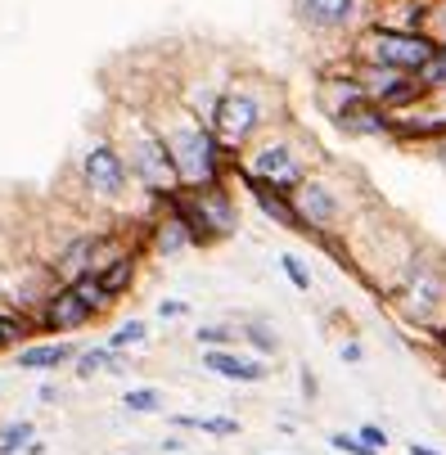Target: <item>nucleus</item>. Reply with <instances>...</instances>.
<instances>
[{
    "label": "nucleus",
    "mask_w": 446,
    "mask_h": 455,
    "mask_svg": "<svg viewBox=\"0 0 446 455\" xmlns=\"http://www.w3.org/2000/svg\"><path fill=\"white\" fill-rule=\"evenodd\" d=\"M158 136L171 154V167L180 176V189H203V185H217L226 180V172L239 163L235 154L221 149V140L212 136V126L199 117V113H189L185 104H171L158 113Z\"/></svg>",
    "instance_id": "1"
},
{
    "label": "nucleus",
    "mask_w": 446,
    "mask_h": 455,
    "mask_svg": "<svg viewBox=\"0 0 446 455\" xmlns=\"http://www.w3.org/2000/svg\"><path fill=\"white\" fill-rule=\"evenodd\" d=\"M113 140H117L126 167H131V180L149 194L154 204H158V199H171V194L180 189V176H176V167H171V154H167L158 126H154L149 117H126V122L117 126Z\"/></svg>",
    "instance_id": "2"
},
{
    "label": "nucleus",
    "mask_w": 446,
    "mask_h": 455,
    "mask_svg": "<svg viewBox=\"0 0 446 455\" xmlns=\"http://www.w3.org/2000/svg\"><path fill=\"white\" fill-rule=\"evenodd\" d=\"M163 204L185 221L195 248H212V243H221L239 230V208H235V194L226 189V180L203 185V189H176Z\"/></svg>",
    "instance_id": "3"
},
{
    "label": "nucleus",
    "mask_w": 446,
    "mask_h": 455,
    "mask_svg": "<svg viewBox=\"0 0 446 455\" xmlns=\"http://www.w3.org/2000/svg\"><path fill=\"white\" fill-rule=\"evenodd\" d=\"M267 122H271V104L258 86H248V82H230L217 100V113H212V136L221 140L226 154H243L252 140H258L267 132Z\"/></svg>",
    "instance_id": "4"
},
{
    "label": "nucleus",
    "mask_w": 446,
    "mask_h": 455,
    "mask_svg": "<svg viewBox=\"0 0 446 455\" xmlns=\"http://www.w3.org/2000/svg\"><path fill=\"white\" fill-rule=\"evenodd\" d=\"M433 41L424 32H402V28H384V23H365L356 36V63H378V68H393L415 77L424 63L433 59Z\"/></svg>",
    "instance_id": "5"
},
{
    "label": "nucleus",
    "mask_w": 446,
    "mask_h": 455,
    "mask_svg": "<svg viewBox=\"0 0 446 455\" xmlns=\"http://www.w3.org/2000/svg\"><path fill=\"white\" fill-rule=\"evenodd\" d=\"M307 163H311V158H302V149H298L289 136H258V140L239 154L235 172H239V176H252V180H267V185H275V189H284V194H293V189L311 176Z\"/></svg>",
    "instance_id": "6"
},
{
    "label": "nucleus",
    "mask_w": 446,
    "mask_h": 455,
    "mask_svg": "<svg viewBox=\"0 0 446 455\" xmlns=\"http://www.w3.org/2000/svg\"><path fill=\"white\" fill-rule=\"evenodd\" d=\"M393 298H397V311L410 320V324H437L442 307H446V271L428 257H406V267L393 284Z\"/></svg>",
    "instance_id": "7"
},
{
    "label": "nucleus",
    "mask_w": 446,
    "mask_h": 455,
    "mask_svg": "<svg viewBox=\"0 0 446 455\" xmlns=\"http://www.w3.org/2000/svg\"><path fill=\"white\" fill-rule=\"evenodd\" d=\"M82 185H86V194H95L100 204H117L122 194L131 189V167H126V158H122V149H117L113 136L108 140H95L86 149V158H82Z\"/></svg>",
    "instance_id": "8"
},
{
    "label": "nucleus",
    "mask_w": 446,
    "mask_h": 455,
    "mask_svg": "<svg viewBox=\"0 0 446 455\" xmlns=\"http://www.w3.org/2000/svg\"><path fill=\"white\" fill-rule=\"evenodd\" d=\"M289 199H293V212L302 221V235H311V239L334 235V226L343 221V199L325 176H307Z\"/></svg>",
    "instance_id": "9"
},
{
    "label": "nucleus",
    "mask_w": 446,
    "mask_h": 455,
    "mask_svg": "<svg viewBox=\"0 0 446 455\" xmlns=\"http://www.w3.org/2000/svg\"><path fill=\"white\" fill-rule=\"evenodd\" d=\"M293 14L307 32H352V28H365V0H293Z\"/></svg>",
    "instance_id": "10"
},
{
    "label": "nucleus",
    "mask_w": 446,
    "mask_h": 455,
    "mask_svg": "<svg viewBox=\"0 0 446 455\" xmlns=\"http://www.w3.org/2000/svg\"><path fill=\"white\" fill-rule=\"evenodd\" d=\"M91 320H95V311L86 307V298L73 284H59L50 293V302L41 307V330H50V334H73V330H82V324H91Z\"/></svg>",
    "instance_id": "11"
},
{
    "label": "nucleus",
    "mask_w": 446,
    "mask_h": 455,
    "mask_svg": "<svg viewBox=\"0 0 446 455\" xmlns=\"http://www.w3.org/2000/svg\"><path fill=\"white\" fill-rule=\"evenodd\" d=\"M393 113L374 100H361L356 108H347L343 117H334V126L343 136H361V140H393Z\"/></svg>",
    "instance_id": "12"
},
{
    "label": "nucleus",
    "mask_w": 446,
    "mask_h": 455,
    "mask_svg": "<svg viewBox=\"0 0 446 455\" xmlns=\"http://www.w3.org/2000/svg\"><path fill=\"white\" fill-rule=\"evenodd\" d=\"M203 370L226 379V383H262L267 379V361L262 356H243L235 347H217V352H203Z\"/></svg>",
    "instance_id": "13"
},
{
    "label": "nucleus",
    "mask_w": 446,
    "mask_h": 455,
    "mask_svg": "<svg viewBox=\"0 0 446 455\" xmlns=\"http://www.w3.org/2000/svg\"><path fill=\"white\" fill-rule=\"evenodd\" d=\"M243 180V189L252 194V204H258L275 226H284V230H298L302 235V221H298V212H293V199L284 189H275V185H267V180H252V176H239Z\"/></svg>",
    "instance_id": "14"
},
{
    "label": "nucleus",
    "mask_w": 446,
    "mask_h": 455,
    "mask_svg": "<svg viewBox=\"0 0 446 455\" xmlns=\"http://www.w3.org/2000/svg\"><path fill=\"white\" fill-rule=\"evenodd\" d=\"M77 352H82V347H73V343H28V347H19L14 361H19V370L50 374V370H59V365H73Z\"/></svg>",
    "instance_id": "15"
},
{
    "label": "nucleus",
    "mask_w": 446,
    "mask_h": 455,
    "mask_svg": "<svg viewBox=\"0 0 446 455\" xmlns=\"http://www.w3.org/2000/svg\"><path fill=\"white\" fill-rule=\"evenodd\" d=\"M361 100H370V95L361 91V82H356V77H330V82L321 86V104H325L330 122H334V117H343L347 108H356Z\"/></svg>",
    "instance_id": "16"
},
{
    "label": "nucleus",
    "mask_w": 446,
    "mask_h": 455,
    "mask_svg": "<svg viewBox=\"0 0 446 455\" xmlns=\"http://www.w3.org/2000/svg\"><path fill=\"white\" fill-rule=\"evenodd\" d=\"M180 433H208V437H239V419L235 415H171L167 419Z\"/></svg>",
    "instance_id": "17"
},
{
    "label": "nucleus",
    "mask_w": 446,
    "mask_h": 455,
    "mask_svg": "<svg viewBox=\"0 0 446 455\" xmlns=\"http://www.w3.org/2000/svg\"><path fill=\"white\" fill-rule=\"evenodd\" d=\"M122 356H126V352H113L108 343H100V347H82L77 361H73V374H77V379H95V374L122 370V365H126Z\"/></svg>",
    "instance_id": "18"
},
{
    "label": "nucleus",
    "mask_w": 446,
    "mask_h": 455,
    "mask_svg": "<svg viewBox=\"0 0 446 455\" xmlns=\"http://www.w3.org/2000/svg\"><path fill=\"white\" fill-rule=\"evenodd\" d=\"M136 271H140V252L126 248L100 280H104V289H108L113 298H126V293H131V284H136Z\"/></svg>",
    "instance_id": "19"
},
{
    "label": "nucleus",
    "mask_w": 446,
    "mask_h": 455,
    "mask_svg": "<svg viewBox=\"0 0 446 455\" xmlns=\"http://www.w3.org/2000/svg\"><path fill=\"white\" fill-rule=\"evenodd\" d=\"M239 339H243L252 352H258L262 361H267V356H280V334L271 330L267 320H248V324H239Z\"/></svg>",
    "instance_id": "20"
},
{
    "label": "nucleus",
    "mask_w": 446,
    "mask_h": 455,
    "mask_svg": "<svg viewBox=\"0 0 446 455\" xmlns=\"http://www.w3.org/2000/svg\"><path fill=\"white\" fill-rule=\"evenodd\" d=\"M415 82H419L428 95H446V45H437V50H433V59L415 73Z\"/></svg>",
    "instance_id": "21"
},
{
    "label": "nucleus",
    "mask_w": 446,
    "mask_h": 455,
    "mask_svg": "<svg viewBox=\"0 0 446 455\" xmlns=\"http://www.w3.org/2000/svg\"><path fill=\"white\" fill-rule=\"evenodd\" d=\"M36 437V428L28 419H10V424H0V455H19L28 451V442Z\"/></svg>",
    "instance_id": "22"
},
{
    "label": "nucleus",
    "mask_w": 446,
    "mask_h": 455,
    "mask_svg": "<svg viewBox=\"0 0 446 455\" xmlns=\"http://www.w3.org/2000/svg\"><path fill=\"white\" fill-rule=\"evenodd\" d=\"M145 339H149V324H145V320H126V324H117L104 343H108L113 352H131V347H140Z\"/></svg>",
    "instance_id": "23"
},
{
    "label": "nucleus",
    "mask_w": 446,
    "mask_h": 455,
    "mask_svg": "<svg viewBox=\"0 0 446 455\" xmlns=\"http://www.w3.org/2000/svg\"><path fill=\"white\" fill-rule=\"evenodd\" d=\"M195 343H199L203 352L235 347V343H239V330H235V324H199V330H195Z\"/></svg>",
    "instance_id": "24"
},
{
    "label": "nucleus",
    "mask_w": 446,
    "mask_h": 455,
    "mask_svg": "<svg viewBox=\"0 0 446 455\" xmlns=\"http://www.w3.org/2000/svg\"><path fill=\"white\" fill-rule=\"evenodd\" d=\"M122 406L131 415H158L163 411V393L158 387H131V393H122Z\"/></svg>",
    "instance_id": "25"
},
{
    "label": "nucleus",
    "mask_w": 446,
    "mask_h": 455,
    "mask_svg": "<svg viewBox=\"0 0 446 455\" xmlns=\"http://www.w3.org/2000/svg\"><path fill=\"white\" fill-rule=\"evenodd\" d=\"M280 271H284V280H289V284H293L298 293H307V289H311V271L302 267V257L284 252V257H280Z\"/></svg>",
    "instance_id": "26"
},
{
    "label": "nucleus",
    "mask_w": 446,
    "mask_h": 455,
    "mask_svg": "<svg viewBox=\"0 0 446 455\" xmlns=\"http://www.w3.org/2000/svg\"><path fill=\"white\" fill-rule=\"evenodd\" d=\"M325 442H330V446H334L338 455H378L374 446H365V442H361L356 433H343V428H338V433H330Z\"/></svg>",
    "instance_id": "27"
},
{
    "label": "nucleus",
    "mask_w": 446,
    "mask_h": 455,
    "mask_svg": "<svg viewBox=\"0 0 446 455\" xmlns=\"http://www.w3.org/2000/svg\"><path fill=\"white\" fill-rule=\"evenodd\" d=\"M356 437H361L365 446H374L378 455L388 451V428H378V424H361V428H356Z\"/></svg>",
    "instance_id": "28"
},
{
    "label": "nucleus",
    "mask_w": 446,
    "mask_h": 455,
    "mask_svg": "<svg viewBox=\"0 0 446 455\" xmlns=\"http://www.w3.org/2000/svg\"><path fill=\"white\" fill-rule=\"evenodd\" d=\"M180 315H189V302H180V298H163L158 302V320H180Z\"/></svg>",
    "instance_id": "29"
},
{
    "label": "nucleus",
    "mask_w": 446,
    "mask_h": 455,
    "mask_svg": "<svg viewBox=\"0 0 446 455\" xmlns=\"http://www.w3.org/2000/svg\"><path fill=\"white\" fill-rule=\"evenodd\" d=\"M298 387H302V397H307V402H315V397H321V383H315V374H311V370H302Z\"/></svg>",
    "instance_id": "30"
},
{
    "label": "nucleus",
    "mask_w": 446,
    "mask_h": 455,
    "mask_svg": "<svg viewBox=\"0 0 446 455\" xmlns=\"http://www.w3.org/2000/svg\"><path fill=\"white\" fill-rule=\"evenodd\" d=\"M338 361H347V365H361V361H365V347H361V343H343V347H338Z\"/></svg>",
    "instance_id": "31"
},
{
    "label": "nucleus",
    "mask_w": 446,
    "mask_h": 455,
    "mask_svg": "<svg viewBox=\"0 0 446 455\" xmlns=\"http://www.w3.org/2000/svg\"><path fill=\"white\" fill-rule=\"evenodd\" d=\"M406 455H446V451H437V446H428V442H410Z\"/></svg>",
    "instance_id": "32"
},
{
    "label": "nucleus",
    "mask_w": 446,
    "mask_h": 455,
    "mask_svg": "<svg viewBox=\"0 0 446 455\" xmlns=\"http://www.w3.org/2000/svg\"><path fill=\"white\" fill-rule=\"evenodd\" d=\"M158 451H167V455H176V451H185V442H180V437H167V442H163Z\"/></svg>",
    "instance_id": "33"
},
{
    "label": "nucleus",
    "mask_w": 446,
    "mask_h": 455,
    "mask_svg": "<svg viewBox=\"0 0 446 455\" xmlns=\"http://www.w3.org/2000/svg\"><path fill=\"white\" fill-rule=\"evenodd\" d=\"M23 455H45V442H41V437H32V442H28V451H23Z\"/></svg>",
    "instance_id": "34"
},
{
    "label": "nucleus",
    "mask_w": 446,
    "mask_h": 455,
    "mask_svg": "<svg viewBox=\"0 0 446 455\" xmlns=\"http://www.w3.org/2000/svg\"><path fill=\"white\" fill-rule=\"evenodd\" d=\"M10 293H5V280H0V311H10V302H5Z\"/></svg>",
    "instance_id": "35"
},
{
    "label": "nucleus",
    "mask_w": 446,
    "mask_h": 455,
    "mask_svg": "<svg viewBox=\"0 0 446 455\" xmlns=\"http://www.w3.org/2000/svg\"><path fill=\"white\" fill-rule=\"evenodd\" d=\"M378 5H388V0H378Z\"/></svg>",
    "instance_id": "36"
},
{
    "label": "nucleus",
    "mask_w": 446,
    "mask_h": 455,
    "mask_svg": "<svg viewBox=\"0 0 446 455\" xmlns=\"http://www.w3.org/2000/svg\"><path fill=\"white\" fill-rule=\"evenodd\" d=\"M0 347H5V339H0Z\"/></svg>",
    "instance_id": "37"
}]
</instances>
